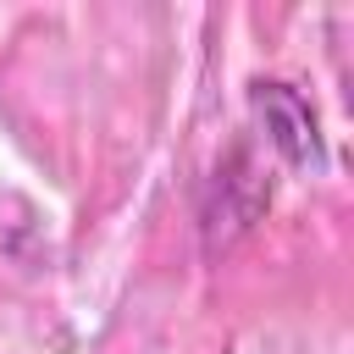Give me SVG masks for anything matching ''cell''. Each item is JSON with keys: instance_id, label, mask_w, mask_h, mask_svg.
I'll return each mask as SVG.
<instances>
[{"instance_id": "obj_1", "label": "cell", "mask_w": 354, "mask_h": 354, "mask_svg": "<svg viewBox=\"0 0 354 354\" xmlns=\"http://www.w3.org/2000/svg\"><path fill=\"white\" fill-rule=\"evenodd\" d=\"M249 105H254V116H260V127H266V144H271L288 166H321V160H326L321 122H315L310 100H304L293 83L260 77V83L249 88Z\"/></svg>"}]
</instances>
